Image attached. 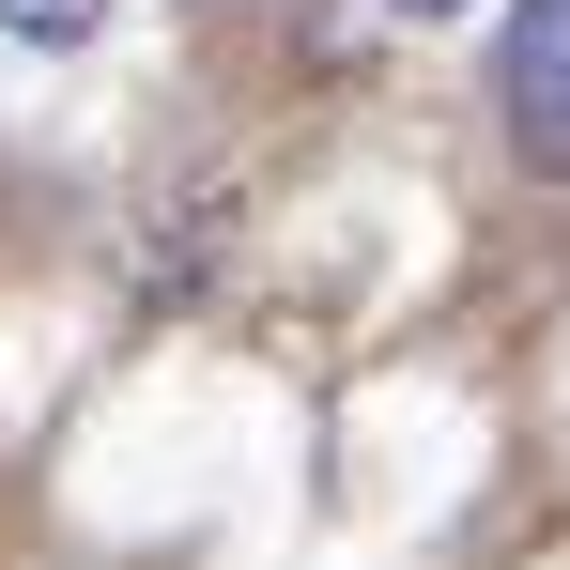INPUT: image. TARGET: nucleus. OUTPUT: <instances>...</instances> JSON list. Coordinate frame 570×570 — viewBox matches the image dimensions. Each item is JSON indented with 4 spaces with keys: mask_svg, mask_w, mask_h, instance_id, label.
<instances>
[{
    "mask_svg": "<svg viewBox=\"0 0 570 570\" xmlns=\"http://www.w3.org/2000/svg\"><path fill=\"white\" fill-rule=\"evenodd\" d=\"M509 108H524L540 155H570V0H524V31H509Z\"/></svg>",
    "mask_w": 570,
    "mask_h": 570,
    "instance_id": "1",
    "label": "nucleus"
},
{
    "mask_svg": "<svg viewBox=\"0 0 570 570\" xmlns=\"http://www.w3.org/2000/svg\"><path fill=\"white\" fill-rule=\"evenodd\" d=\"M401 16H463V0H401Z\"/></svg>",
    "mask_w": 570,
    "mask_h": 570,
    "instance_id": "3",
    "label": "nucleus"
},
{
    "mask_svg": "<svg viewBox=\"0 0 570 570\" xmlns=\"http://www.w3.org/2000/svg\"><path fill=\"white\" fill-rule=\"evenodd\" d=\"M0 31H16V47H94L108 0H0Z\"/></svg>",
    "mask_w": 570,
    "mask_h": 570,
    "instance_id": "2",
    "label": "nucleus"
}]
</instances>
